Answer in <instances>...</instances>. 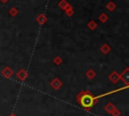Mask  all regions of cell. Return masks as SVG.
I'll return each instance as SVG.
<instances>
[{"label": "cell", "instance_id": "1", "mask_svg": "<svg viewBox=\"0 0 129 116\" xmlns=\"http://www.w3.org/2000/svg\"><path fill=\"white\" fill-rule=\"evenodd\" d=\"M99 97H94L89 91H81L77 95V101L85 110H90L98 102Z\"/></svg>", "mask_w": 129, "mask_h": 116}, {"label": "cell", "instance_id": "2", "mask_svg": "<svg viewBox=\"0 0 129 116\" xmlns=\"http://www.w3.org/2000/svg\"><path fill=\"white\" fill-rule=\"evenodd\" d=\"M119 76H120V79L124 82V84L127 87L129 85V68H126L123 71V73H121V75H119Z\"/></svg>", "mask_w": 129, "mask_h": 116}, {"label": "cell", "instance_id": "3", "mask_svg": "<svg viewBox=\"0 0 129 116\" xmlns=\"http://www.w3.org/2000/svg\"><path fill=\"white\" fill-rule=\"evenodd\" d=\"M1 75H2L4 78L9 79V78L12 77V75H13V71H12V69H11L10 67H5V68L1 71Z\"/></svg>", "mask_w": 129, "mask_h": 116}, {"label": "cell", "instance_id": "4", "mask_svg": "<svg viewBox=\"0 0 129 116\" xmlns=\"http://www.w3.org/2000/svg\"><path fill=\"white\" fill-rule=\"evenodd\" d=\"M50 86H51V88H52L53 90H58V89L61 88L62 83H61V81H60L58 78H54V79L50 82Z\"/></svg>", "mask_w": 129, "mask_h": 116}, {"label": "cell", "instance_id": "5", "mask_svg": "<svg viewBox=\"0 0 129 116\" xmlns=\"http://www.w3.org/2000/svg\"><path fill=\"white\" fill-rule=\"evenodd\" d=\"M17 78L21 81V82H23V81H25L26 80V78L28 77V73H27V71L26 70H24V69H20L18 72H17Z\"/></svg>", "mask_w": 129, "mask_h": 116}, {"label": "cell", "instance_id": "6", "mask_svg": "<svg viewBox=\"0 0 129 116\" xmlns=\"http://www.w3.org/2000/svg\"><path fill=\"white\" fill-rule=\"evenodd\" d=\"M109 81L110 82H112L113 84H116L119 80H120V76H119V74L116 72V71H114V72H112L110 75H109Z\"/></svg>", "mask_w": 129, "mask_h": 116}, {"label": "cell", "instance_id": "7", "mask_svg": "<svg viewBox=\"0 0 129 116\" xmlns=\"http://www.w3.org/2000/svg\"><path fill=\"white\" fill-rule=\"evenodd\" d=\"M36 21H37V23H38V24L42 25V24H44V23L47 21V18H46V16H45V14L41 13V14H39V15L37 16Z\"/></svg>", "mask_w": 129, "mask_h": 116}, {"label": "cell", "instance_id": "8", "mask_svg": "<svg viewBox=\"0 0 129 116\" xmlns=\"http://www.w3.org/2000/svg\"><path fill=\"white\" fill-rule=\"evenodd\" d=\"M100 50H101V52H102L103 54H107V53L110 52L111 47H110V45H109L108 43H104V44L100 47Z\"/></svg>", "mask_w": 129, "mask_h": 116}, {"label": "cell", "instance_id": "9", "mask_svg": "<svg viewBox=\"0 0 129 116\" xmlns=\"http://www.w3.org/2000/svg\"><path fill=\"white\" fill-rule=\"evenodd\" d=\"M106 8H107V10H109V11H114V10L117 8V5L115 4V2L110 1V2H108V3H107Z\"/></svg>", "mask_w": 129, "mask_h": 116}, {"label": "cell", "instance_id": "10", "mask_svg": "<svg viewBox=\"0 0 129 116\" xmlns=\"http://www.w3.org/2000/svg\"><path fill=\"white\" fill-rule=\"evenodd\" d=\"M86 76H87V78H88V79L92 80V79H94V78L96 77V73H95V71H94V70L90 69V70H88V71L86 72Z\"/></svg>", "mask_w": 129, "mask_h": 116}, {"label": "cell", "instance_id": "11", "mask_svg": "<svg viewBox=\"0 0 129 116\" xmlns=\"http://www.w3.org/2000/svg\"><path fill=\"white\" fill-rule=\"evenodd\" d=\"M87 25H88L89 29H91V30H95L97 28V26H98V24H97V22L95 20H90Z\"/></svg>", "mask_w": 129, "mask_h": 116}, {"label": "cell", "instance_id": "12", "mask_svg": "<svg viewBox=\"0 0 129 116\" xmlns=\"http://www.w3.org/2000/svg\"><path fill=\"white\" fill-rule=\"evenodd\" d=\"M69 5H70V3H69L67 0H60V1L58 2V7H59L60 9H62V10H64Z\"/></svg>", "mask_w": 129, "mask_h": 116}, {"label": "cell", "instance_id": "13", "mask_svg": "<svg viewBox=\"0 0 129 116\" xmlns=\"http://www.w3.org/2000/svg\"><path fill=\"white\" fill-rule=\"evenodd\" d=\"M64 13H66L67 16H72L74 14V9H73V6L71 4L64 9Z\"/></svg>", "mask_w": 129, "mask_h": 116}, {"label": "cell", "instance_id": "14", "mask_svg": "<svg viewBox=\"0 0 129 116\" xmlns=\"http://www.w3.org/2000/svg\"><path fill=\"white\" fill-rule=\"evenodd\" d=\"M115 108H116V107H115V106H114V104H113V103H111V102H109V103L105 106V110H106L107 112H109L110 114L112 113V111H113Z\"/></svg>", "mask_w": 129, "mask_h": 116}, {"label": "cell", "instance_id": "15", "mask_svg": "<svg viewBox=\"0 0 129 116\" xmlns=\"http://www.w3.org/2000/svg\"><path fill=\"white\" fill-rule=\"evenodd\" d=\"M108 19H109V16H108L106 13H101V14L99 15V20H100L101 22H103V23H105L106 21H108Z\"/></svg>", "mask_w": 129, "mask_h": 116}, {"label": "cell", "instance_id": "16", "mask_svg": "<svg viewBox=\"0 0 129 116\" xmlns=\"http://www.w3.org/2000/svg\"><path fill=\"white\" fill-rule=\"evenodd\" d=\"M8 12H9V14H10L12 17H15V16L18 14V10H17V8H15V7H11Z\"/></svg>", "mask_w": 129, "mask_h": 116}, {"label": "cell", "instance_id": "17", "mask_svg": "<svg viewBox=\"0 0 129 116\" xmlns=\"http://www.w3.org/2000/svg\"><path fill=\"white\" fill-rule=\"evenodd\" d=\"M61 63H62V59H61L60 56H55V57L53 59V64H54V65L59 66Z\"/></svg>", "mask_w": 129, "mask_h": 116}, {"label": "cell", "instance_id": "18", "mask_svg": "<svg viewBox=\"0 0 129 116\" xmlns=\"http://www.w3.org/2000/svg\"><path fill=\"white\" fill-rule=\"evenodd\" d=\"M111 114H112L113 116H119V115H120V111H119L118 109H116V108H115V109L112 111V113H111Z\"/></svg>", "mask_w": 129, "mask_h": 116}, {"label": "cell", "instance_id": "19", "mask_svg": "<svg viewBox=\"0 0 129 116\" xmlns=\"http://www.w3.org/2000/svg\"><path fill=\"white\" fill-rule=\"evenodd\" d=\"M0 1H1L2 3H7V2L9 1V0H0Z\"/></svg>", "mask_w": 129, "mask_h": 116}, {"label": "cell", "instance_id": "20", "mask_svg": "<svg viewBox=\"0 0 129 116\" xmlns=\"http://www.w3.org/2000/svg\"><path fill=\"white\" fill-rule=\"evenodd\" d=\"M10 116H16V115H15V114H11Z\"/></svg>", "mask_w": 129, "mask_h": 116}]
</instances>
